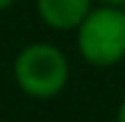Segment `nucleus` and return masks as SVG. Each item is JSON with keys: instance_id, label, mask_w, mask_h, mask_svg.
Here are the masks:
<instances>
[{"instance_id": "1", "label": "nucleus", "mask_w": 125, "mask_h": 122, "mask_svg": "<svg viewBox=\"0 0 125 122\" xmlns=\"http://www.w3.org/2000/svg\"><path fill=\"white\" fill-rule=\"evenodd\" d=\"M13 79L18 89L33 99L56 97L69 81L66 53L54 43H28L13 59Z\"/></svg>"}, {"instance_id": "2", "label": "nucleus", "mask_w": 125, "mask_h": 122, "mask_svg": "<svg viewBox=\"0 0 125 122\" xmlns=\"http://www.w3.org/2000/svg\"><path fill=\"white\" fill-rule=\"evenodd\" d=\"M77 48L89 66L120 64L125 59V8H92L77 28Z\"/></svg>"}, {"instance_id": "3", "label": "nucleus", "mask_w": 125, "mask_h": 122, "mask_svg": "<svg viewBox=\"0 0 125 122\" xmlns=\"http://www.w3.org/2000/svg\"><path fill=\"white\" fill-rule=\"evenodd\" d=\"M92 10V0H36V13L51 31H77Z\"/></svg>"}, {"instance_id": "4", "label": "nucleus", "mask_w": 125, "mask_h": 122, "mask_svg": "<svg viewBox=\"0 0 125 122\" xmlns=\"http://www.w3.org/2000/svg\"><path fill=\"white\" fill-rule=\"evenodd\" d=\"M100 5H110V8H125V0H97Z\"/></svg>"}, {"instance_id": "5", "label": "nucleus", "mask_w": 125, "mask_h": 122, "mask_svg": "<svg viewBox=\"0 0 125 122\" xmlns=\"http://www.w3.org/2000/svg\"><path fill=\"white\" fill-rule=\"evenodd\" d=\"M117 122H125V97H123L120 107H117Z\"/></svg>"}, {"instance_id": "6", "label": "nucleus", "mask_w": 125, "mask_h": 122, "mask_svg": "<svg viewBox=\"0 0 125 122\" xmlns=\"http://www.w3.org/2000/svg\"><path fill=\"white\" fill-rule=\"evenodd\" d=\"M13 3H15V0H0V10H8Z\"/></svg>"}]
</instances>
